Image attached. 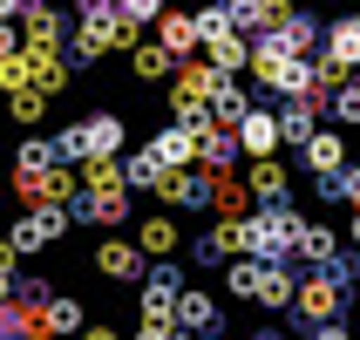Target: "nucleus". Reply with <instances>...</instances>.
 Wrapping results in <instances>:
<instances>
[{
	"instance_id": "2eb2a0df",
	"label": "nucleus",
	"mask_w": 360,
	"mask_h": 340,
	"mask_svg": "<svg viewBox=\"0 0 360 340\" xmlns=\"http://www.w3.org/2000/svg\"><path fill=\"white\" fill-rule=\"evenodd\" d=\"M313 130H320V109H313V102H279V143L306 150V143H313Z\"/></svg>"
},
{
	"instance_id": "bb28decb",
	"label": "nucleus",
	"mask_w": 360,
	"mask_h": 340,
	"mask_svg": "<svg viewBox=\"0 0 360 340\" xmlns=\"http://www.w3.org/2000/svg\"><path fill=\"white\" fill-rule=\"evenodd\" d=\"M306 340H354V334H347V327L333 320V327H313V334H306Z\"/></svg>"
},
{
	"instance_id": "dca6fc26",
	"label": "nucleus",
	"mask_w": 360,
	"mask_h": 340,
	"mask_svg": "<svg viewBox=\"0 0 360 340\" xmlns=\"http://www.w3.org/2000/svg\"><path fill=\"white\" fill-rule=\"evenodd\" d=\"M292 252H300V259L313 265V272H326V265L340 259V239H333L326 225H313V218H306V232H300V245H292Z\"/></svg>"
},
{
	"instance_id": "aec40b11",
	"label": "nucleus",
	"mask_w": 360,
	"mask_h": 340,
	"mask_svg": "<svg viewBox=\"0 0 360 340\" xmlns=\"http://www.w3.org/2000/svg\"><path fill=\"white\" fill-rule=\"evenodd\" d=\"M259 272H265L259 259H231L224 265V293H231V300H259Z\"/></svg>"
},
{
	"instance_id": "f257e3e1",
	"label": "nucleus",
	"mask_w": 360,
	"mask_h": 340,
	"mask_svg": "<svg viewBox=\"0 0 360 340\" xmlns=\"http://www.w3.org/2000/svg\"><path fill=\"white\" fill-rule=\"evenodd\" d=\"M68 55H75V68H89L96 55H129V48H122V14H116V0H89V7L68 20Z\"/></svg>"
},
{
	"instance_id": "39448f33",
	"label": "nucleus",
	"mask_w": 360,
	"mask_h": 340,
	"mask_svg": "<svg viewBox=\"0 0 360 340\" xmlns=\"http://www.w3.org/2000/svg\"><path fill=\"white\" fill-rule=\"evenodd\" d=\"M157 48L177 61V68H184V61H198V55H204V41H198V14H177V7H163V20H157Z\"/></svg>"
},
{
	"instance_id": "4be33fe9",
	"label": "nucleus",
	"mask_w": 360,
	"mask_h": 340,
	"mask_svg": "<svg viewBox=\"0 0 360 340\" xmlns=\"http://www.w3.org/2000/svg\"><path fill=\"white\" fill-rule=\"evenodd\" d=\"M326 116H333V122H347V130H354V122H360V75H347L340 89L326 96Z\"/></svg>"
},
{
	"instance_id": "423d86ee",
	"label": "nucleus",
	"mask_w": 360,
	"mask_h": 340,
	"mask_svg": "<svg viewBox=\"0 0 360 340\" xmlns=\"http://www.w3.org/2000/svg\"><path fill=\"white\" fill-rule=\"evenodd\" d=\"M96 272L116 279V286H129V279H150V259L136 252V239H102L96 245Z\"/></svg>"
},
{
	"instance_id": "ddd939ff",
	"label": "nucleus",
	"mask_w": 360,
	"mask_h": 340,
	"mask_svg": "<svg viewBox=\"0 0 360 340\" xmlns=\"http://www.w3.org/2000/svg\"><path fill=\"white\" fill-rule=\"evenodd\" d=\"M292 293H300V272L292 265H265L259 272V306L265 313H292Z\"/></svg>"
},
{
	"instance_id": "a878e982",
	"label": "nucleus",
	"mask_w": 360,
	"mask_h": 340,
	"mask_svg": "<svg viewBox=\"0 0 360 340\" xmlns=\"http://www.w3.org/2000/svg\"><path fill=\"white\" fill-rule=\"evenodd\" d=\"M20 55V27H0V61H14Z\"/></svg>"
},
{
	"instance_id": "1a4fd4ad",
	"label": "nucleus",
	"mask_w": 360,
	"mask_h": 340,
	"mask_svg": "<svg viewBox=\"0 0 360 340\" xmlns=\"http://www.w3.org/2000/svg\"><path fill=\"white\" fill-rule=\"evenodd\" d=\"M177 218H170V211H150V218L136 225V252L143 259H157V265H170V252H177Z\"/></svg>"
},
{
	"instance_id": "7c9ffc66",
	"label": "nucleus",
	"mask_w": 360,
	"mask_h": 340,
	"mask_svg": "<svg viewBox=\"0 0 360 340\" xmlns=\"http://www.w3.org/2000/svg\"><path fill=\"white\" fill-rule=\"evenodd\" d=\"M354 245H360V211H354Z\"/></svg>"
},
{
	"instance_id": "a211bd4d",
	"label": "nucleus",
	"mask_w": 360,
	"mask_h": 340,
	"mask_svg": "<svg viewBox=\"0 0 360 340\" xmlns=\"http://www.w3.org/2000/svg\"><path fill=\"white\" fill-rule=\"evenodd\" d=\"M245 191H252L259 204H292V198H285V163H279V157H272V163H252Z\"/></svg>"
},
{
	"instance_id": "7ed1b4c3",
	"label": "nucleus",
	"mask_w": 360,
	"mask_h": 340,
	"mask_svg": "<svg viewBox=\"0 0 360 340\" xmlns=\"http://www.w3.org/2000/svg\"><path fill=\"white\" fill-rule=\"evenodd\" d=\"M177 293H184L177 265H150V279H143V327H177Z\"/></svg>"
},
{
	"instance_id": "5701e85b",
	"label": "nucleus",
	"mask_w": 360,
	"mask_h": 340,
	"mask_svg": "<svg viewBox=\"0 0 360 340\" xmlns=\"http://www.w3.org/2000/svg\"><path fill=\"white\" fill-rule=\"evenodd\" d=\"M7 116H14L20 130H34V122L48 116V96H34V89H20V96H7Z\"/></svg>"
},
{
	"instance_id": "393cba45",
	"label": "nucleus",
	"mask_w": 360,
	"mask_h": 340,
	"mask_svg": "<svg viewBox=\"0 0 360 340\" xmlns=\"http://www.w3.org/2000/svg\"><path fill=\"white\" fill-rule=\"evenodd\" d=\"M340 198L360 211V163H354V170H340Z\"/></svg>"
},
{
	"instance_id": "cd10ccee",
	"label": "nucleus",
	"mask_w": 360,
	"mask_h": 340,
	"mask_svg": "<svg viewBox=\"0 0 360 340\" xmlns=\"http://www.w3.org/2000/svg\"><path fill=\"white\" fill-rule=\"evenodd\" d=\"M177 327H136V340H170Z\"/></svg>"
},
{
	"instance_id": "0eeeda50",
	"label": "nucleus",
	"mask_w": 360,
	"mask_h": 340,
	"mask_svg": "<svg viewBox=\"0 0 360 340\" xmlns=\"http://www.w3.org/2000/svg\"><path fill=\"white\" fill-rule=\"evenodd\" d=\"M272 150H279V116H272V109H252V116L238 122V157L272 163Z\"/></svg>"
},
{
	"instance_id": "2f4dec72",
	"label": "nucleus",
	"mask_w": 360,
	"mask_h": 340,
	"mask_svg": "<svg viewBox=\"0 0 360 340\" xmlns=\"http://www.w3.org/2000/svg\"><path fill=\"white\" fill-rule=\"evenodd\" d=\"M170 340H191V334H170Z\"/></svg>"
},
{
	"instance_id": "c85d7f7f",
	"label": "nucleus",
	"mask_w": 360,
	"mask_h": 340,
	"mask_svg": "<svg viewBox=\"0 0 360 340\" xmlns=\"http://www.w3.org/2000/svg\"><path fill=\"white\" fill-rule=\"evenodd\" d=\"M82 340H122V334H116V327H89Z\"/></svg>"
},
{
	"instance_id": "f03ea898",
	"label": "nucleus",
	"mask_w": 360,
	"mask_h": 340,
	"mask_svg": "<svg viewBox=\"0 0 360 340\" xmlns=\"http://www.w3.org/2000/svg\"><path fill=\"white\" fill-rule=\"evenodd\" d=\"M55 150H61V163H116L122 157V116H89V122H68L55 137Z\"/></svg>"
},
{
	"instance_id": "4468645a",
	"label": "nucleus",
	"mask_w": 360,
	"mask_h": 340,
	"mask_svg": "<svg viewBox=\"0 0 360 340\" xmlns=\"http://www.w3.org/2000/svg\"><path fill=\"white\" fill-rule=\"evenodd\" d=\"M48 170H61L55 137H20V150H14V177H48Z\"/></svg>"
},
{
	"instance_id": "6ab92c4d",
	"label": "nucleus",
	"mask_w": 360,
	"mask_h": 340,
	"mask_svg": "<svg viewBox=\"0 0 360 340\" xmlns=\"http://www.w3.org/2000/svg\"><path fill=\"white\" fill-rule=\"evenodd\" d=\"M129 75H136V82H170V75H177V61L163 55L157 41H136V55H129Z\"/></svg>"
},
{
	"instance_id": "f8f14e48",
	"label": "nucleus",
	"mask_w": 360,
	"mask_h": 340,
	"mask_svg": "<svg viewBox=\"0 0 360 340\" xmlns=\"http://www.w3.org/2000/svg\"><path fill=\"white\" fill-rule=\"evenodd\" d=\"M61 34H68V20H61L55 7H34V0H27V14H20V48H61Z\"/></svg>"
},
{
	"instance_id": "6e6552de",
	"label": "nucleus",
	"mask_w": 360,
	"mask_h": 340,
	"mask_svg": "<svg viewBox=\"0 0 360 340\" xmlns=\"http://www.w3.org/2000/svg\"><path fill=\"white\" fill-rule=\"evenodd\" d=\"M300 163L313 170V177H340L347 170V137L340 130H313V143L300 150Z\"/></svg>"
},
{
	"instance_id": "9b49d317",
	"label": "nucleus",
	"mask_w": 360,
	"mask_h": 340,
	"mask_svg": "<svg viewBox=\"0 0 360 340\" xmlns=\"http://www.w3.org/2000/svg\"><path fill=\"white\" fill-rule=\"evenodd\" d=\"M150 157H157L163 170H198V137L170 122V130H157V137H150Z\"/></svg>"
},
{
	"instance_id": "9d476101",
	"label": "nucleus",
	"mask_w": 360,
	"mask_h": 340,
	"mask_svg": "<svg viewBox=\"0 0 360 340\" xmlns=\"http://www.w3.org/2000/svg\"><path fill=\"white\" fill-rule=\"evenodd\" d=\"M68 334H89V313H82V300H68V293H48V306H41V340H68Z\"/></svg>"
},
{
	"instance_id": "20e7f679",
	"label": "nucleus",
	"mask_w": 360,
	"mask_h": 340,
	"mask_svg": "<svg viewBox=\"0 0 360 340\" xmlns=\"http://www.w3.org/2000/svg\"><path fill=\"white\" fill-rule=\"evenodd\" d=\"M177 334H191V340H218V334H224L218 300H211V293H198V286H184V293H177Z\"/></svg>"
},
{
	"instance_id": "f3484780",
	"label": "nucleus",
	"mask_w": 360,
	"mask_h": 340,
	"mask_svg": "<svg viewBox=\"0 0 360 340\" xmlns=\"http://www.w3.org/2000/svg\"><path fill=\"white\" fill-rule=\"evenodd\" d=\"M204 61L218 68V75H238V68H252V41L245 34H224V41H204Z\"/></svg>"
},
{
	"instance_id": "b1692460",
	"label": "nucleus",
	"mask_w": 360,
	"mask_h": 340,
	"mask_svg": "<svg viewBox=\"0 0 360 340\" xmlns=\"http://www.w3.org/2000/svg\"><path fill=\"white\" fill-rule=\"evenodd\" d=\"M0 89H7V96H20V89H27V55L0 61Z\"/></svg>"
},
{
	"instance_id": "c756f323",
	"label": "nucleus",
	"mask_w": 360,
	"mask_h": 340,
	"mask_svg": "<svg viewBox=\"0 0 360 340\" xmlns=\"http://www.w3.org/2000/svg\"><path fill=\"white\" fill-rule=\"evenodd\" d=\"M252 340H285V334H279V327H259V334H252Z\"/></svg>"
},
{
	"instance_id": "412c9836",
	"label": "nucleus",
	"mask_w": 360,
	"mask_h": 340,
	"mask_svg": "<svg viewBox=\"0 0 360 340\" xmlns=\"http://www.w3.org/2000/svg\"><path fill=\"white\" fill-rule=\"evenodd\" d=\"M122 184H129V191H157V184H163V163L150 157V143H143L136 157L122 163Z\"/></svg>"
}]
</instances>
